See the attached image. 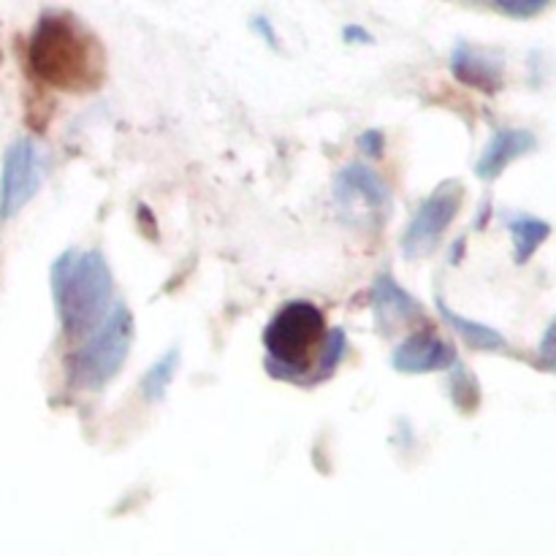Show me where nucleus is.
I'll return each instance as SVG.
<instances>
[{
	"label": "nucleus",
	"mask_w": 556,
	"mask_h": 556,
	"mask_svg": "<svg viewBox=\"0 0 556 556\" xmlns=\"http://www.w3.org/2000/svg\"><path fill=\"white\" fill-rule=\"evenodd\" d=\"M27 63L36 79L63 92H92L106 79L103 47L63 11H47L27 41Z\"/></svg>",
	"instance_id": "nucleus-1"
},
{
	"label": "nucleus",
	"mask_w": 556,
	"mask_h": 556,
	"mask_svg": "<svg viewBox=\"0 0 556 556\" xmlns=\"http://www.w3.org/2000/svg\"><path fill=\"white\" fill-rule=\"evenodd\" d=\"M52 296L68 340H87L112 309L114 277L101 250H65L52 266Z\"/></svg>",
	"instance_id": "nucleus-2"
},
{
	"label": "nucleus",
	"mask_w": 556,
	"mask_h": 556,
	"mask_svg": "<svg viewBox=\"0 0 556 556\" xmlns=\"http://www.w3.org/2000/svg\"><path fill=\"white\" fill-rule=\"evenodd\" d=\"M326 318L315 304L291 302L264 329L266 372L288 383H315L320 353L326 348Z\"/></svg>",
	"instance_id": "nucleus-3"
},
{
	"label": "nucleus",
	"mask_w": 556,
	"mask_h": 556,
	"mask_svg": "<svg viewBox=\"0 0 556 556\" xmlns=\"http://www.w3.org/2000/svg\"><path fill=\"white\" fill-rule=\"evenodd\" d=\"M130 345H134V315L128 304L114 302L103 324L87 337L81 351L71 356V383L85 391L106 389L123 372Z\"/></svg>",
	"instance_id": "nucleus-4"
},
{
	"label": "nucleus",
	"mask_w": 556,
	"mask_h": 556,
	"mask_svg": "<svg viewBox=\"0 0 556 556\" xmlns=\"http://www.w3.org/2000/svg\"><path fill=\"white\" fill-rule=\"evenodd\" d=\"M337 212L351 226H380L389 217L391 190L367 163H348L334 179Z\"/></svg>",
	"instance_id": "nucleus-5"
},
{
	"label": "nucleus",
	"mask_w": 556,
	"mask_h": 556,
	"mask_svg": "<svg viewBox=\"0 0 556 556\" xmlns=\"http://www.w3.org/2000/svg\"><path fill=\"white\" fill-rule=\"evenodd\" d=\"M462 199H465V190L456 182H443L413 215L410 226H407L405 237H402V253L405 258L418 261L427 258L438 250V244L443 242L445 231H448L451 223L456 220L462 210Z\"/></svg>",
	"instance_id": "nucleus-6"
},
{
	"label": "nucleus",
	"mask_w": 556,
	"mask_h": 556,
	"mask_svg": "<svg viewBox=\"0 0 556 556\" xmlns=\"http://www.w3.org/2000/svg\"><path fill=\"white\" fill-rule=\"evenodd\" d=\"M43 182V157L30 139H16L3 155L0 174V220L14 217Z\"/></svg>",
	"instance_id": "nucleus-7"
},
{
	"label": "nucleus",
	"mask_w": 556,
	"mask_h": 556,
	"mask_svg": "<svg viewBox=\"0 0 556 556\" xmlns=\"http://www.w3.org/2000/svg\"><path fill=\"white\" fill-rule=\"evenodd\" d=\"M391 367L402 375H432L456 367V348L438 331L424 329L402 340L391 353Z\"/></svg>",
	"instance_id": "nucleus-8"
},
{
	"label": "nucleus",
	"mask_w": 556,
	"mask_h": 556,
	"mask_svg": "<svg viewBox=\"0 0 556 556\" xmlns=\"http://www.w3.org/2000/svg\"><path fill=\"white\" fill-rule=\"evenodd\" d=\"M372 315L380 334L389 337L394 334L400 326H405L407 320L421 315V304H418L416 299L389 275V271H383L372 286Z\"/></svg>",
	"instance_id": "nucleus-9"
},
{
	"label": "nucleus",
	"mask_w": 556,
	"mask_h": 556,
	"mask_svg": "<svg viewBox=\"0 0 556 556\" xmlns=\"http://www.w3.org/2000/svg\"><path fill=\"white\" fill-rule=\"evenodd\" d=\"M538 147V139L530 134V130H497V134L489 139L486 150L478 157L476 163V177L483 179V182H494L505 168L510 166L519 157L530 155Z\"/></svg>",
	"instance_id": "nucleus-10"
},
{
	"label": "nucleus",
	"mask_w": 556,
	"mask_h": 556,
	"mask_svg": "<svg viewBox=\"0 0 556 556\" xmlns=\"http://www.w3.org/2000/svg\"><path fill=\"white\" fill-rule=\"evenodd\" d=\"M451 74L467 87H476L481 92H497L503 87V68H500L497 60H492L489 54L476 52V49L459 47L451 54Z\"/></svg>",
	"instance_id": "nucleus-11"
},
{
	"label": "nucleus",
	"mask_w": 556,
	"mask_h": 556,
	"mask_svg": "<svg viewBox=\"0 0 556 556\" xmlns=\"http://www.w3.org/2000/svg\"><path fill=\"white\" fill-rule=\"evenodd\" d=\"M434 307H438V313L443 315L445 324L451 326V329L456 331V334L462 337V340L467 342V345L472 348V351H483V353H500L508 348V342H505V337L500 334L497 329H492V326H483V324H476V320H467L462 318L459 313H454V309L448 307V304L443 302V296H434Z\"/></svg>",
	"instance_id": "nucleus-12"
},
{
	"label": "nucleus",
	"mask_w": 556,
	"mask_h": 556,
	"mask_svg": "<svg viewBox=\"0 0 556 556\" xmlns=\"http://www.w3.org/2000/svg\"><path fill=\"white\" fill-rule=\"evenodd\" d=\"M508 231L514 237V258L516 264H527L532 255L538 253L543 242L552 237V226L546 220H538V217L519 215L514 220H508Z\"/></svg>",
	"instance_id": "nucleus-13"
},
{
	"label": "nucleus",
	"mask_w": 556,
	"mask_h": 556,
	"mask_svg": "<svg viewBox=\"0 0 556 556\" xmlns=\"http://www.w3.org/2000/svg\"><path fill=\"white\" fill-rule=\"evenodd\" d=\"M179 358H182V351L174 345L172 351L163 353V356L147 369L144 378H141V396H144L147 402H163V396H166L168 386H172L174 375H177L179 369Z\"/></svg>",
	"instance_id": "nucleus-14"
},
{
	"label": "nucleus",
	"mask_w": 556,
	"mask_h": 556,
	"mask_svg": "<svg viewBox=\"0 0 556 556\" xmlns=\"http://www.w3.org/2000/svg\"><path fill=\"white\" fill-rule=\"evenodd\" d=\"M451 389V400H454V405L459 407V410L470 413L478 407V386H476V378H470V375L465 372V369H456L454 378H451L448 383Z\"/></svg>",
	"instance_id": "nucleus-15"
},
{
	"label": "nucleus",
	"mask_w": 556,
	"mask_h": 556,
	"mask_svg": "<svg viewBox=\"0 0 556 556\" xmlns=\"http://www.w3.org/2000/svg\"><path fill=\"white\" fill-rule=\"evenodd\" d=\"M492 5L503 11L505 16H514V20H532V16L543 14L552 5V0H492Z\"/></svg>",
	"instance_id": "nucleus-16"
},
{
	"label": "nucleus",
	"mask_w": 556,
	"mask_h": 556,
	"mask_svg": "<svg viewBox=\"0 0 556 556\" xmlns=\"http://www.w3.org/2000/svg\"><path fill=\"white\" fill-rule=\"evenodd\" d=\"M538 362H541V367L546 372L556 375V320L548 326L546 334H543L541 348H538Z\"/></svg>",
	"instance_id": "nucleus-17"
},
{
	"label": "nucleus",
	"mask_w": 556,
	"mask_h": 556,
	"mask_svg": "<svg viewBox=\"0 0 556 556\" xmlns=\"http://www.w3.org/2000/svg\"><path fill=\"white\" fill-rule=\"evenodd\" d=\"M358 150H362V155L367 157V161H378L386 150V136L380 134V130H364V134L358 136Z\"/></svg>",
	"instance_id": "nucleus-18"
},
{
	"label": "nucleus",
	"mask_w": 556,
	"mask_h": 556,
	"mask_svg": "<svg viewBox=\"0 0 556 556\" xmlns=\"http://www.w3.org/2000/svg\"><path fill=\"white\" fill-rule=\"evenodd\" d=\"M342 36H345V41H358V43H372V36H369L367 30H364V27H356V25H351V27H345V33H342Z\"/></svg>",
	"instance_id": "nucleus-19"
},
{
	"label": "nucleus",
	"mask_w": 556,
	"mask_h": 556,
	"mask_svg": "<svg viewBox=\"0 0 556 556\" xmlns=\"http://www.w3.org/2000/svg\"><path fill=\"white\" fill-rule=\"evenodd\" d=\"M253 27H255V30H261V36H264L266 41H269V47H277L275 30H271V25H269V22L264 20V16H255V20H253Z\"/></svg>",
	"instance_id": "nucleus-20"
},
{
	"label": "nucleus",
	"mask_w": 556,
	"mask_h": 556,
	"mask_svg": "<svg viewBox=\"0 0 556 556\" xmlns=\"http://www.w3.org/2000/svg\"><path fill=\"white\" fill-rule=\"evenodd\" d=\"M0 60H3V54H0Z\"/></svg>",
	"instance_id": "nucleus-21"
}]
</instances>
